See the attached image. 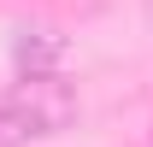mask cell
<instances>
[{
    "instance_id": "6da1fadb",
    "label": "cell",
    "mask_w": 153,
    "mask_h": 147,
    "mask_svg": "<svg viewBox=\"0 0 153 147\" xmlns=\"http://www.w3.org/2000/svg\"><path fill=\"white\" fill-rule=\"evenodd\" d=\"M76 118V94L65 76H24L12 94H0V147L47 141Z\"/></svg>"
},
{
    "instance_id": "7a4b0ae2",
    "label": "cell",
    "mask_w": 153,
    "mask_h": 147,
    "mask_svg": "<svg viewBox=\"0 0 153 147\" xmlns=\"http://www.w3.org/2000/svg\"><path fill=\"white\" fill-rule=\"evenodd\" d=\"M12 59H18L24 76H59V65H65V36H59V30H24L18 47H12Z\"/></svg>"
}]
</instances>
